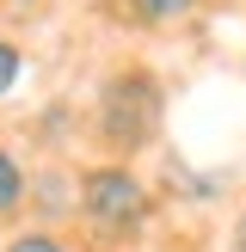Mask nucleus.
Here are the masks:
<instances>
[{
	"instance_id": "nucleus-4",
	"label": "nucleus",
	"mask_w": 246,
	"mask_h": 252,
	"mask_svg": "<svg viewBox=\"0 0 246 252\" xmlns=\"http://www.w3.org/2000/svg\"><path fill=\"white\" fill-rule=\"evenodd\" d=\"M25 191H31V179H25L19 154H12V148H0V221L25 209Z\"/></svg>"
},
{
	"instance_id": "nucleus-3",
	"label": "nucleus",
	"mask_w": 246,
	"mask_h": 252,
	"mask_svg": "<svg viewBox=\"0 0 246 252\" xmlns=\"http://www.w3.org/2000/svg\"><path fill=\"white\" fill-rule=\"evenodd\" d=\"M203 0H117V12L142 31H160V25H184Z\"/></svg>"
},
{
	"instance_id": "nucleus-6",
	"label": "nucleus",
	"mask_w": 246,
	"mask_h": 252,
	"mask_svg": "<svg viewBox=\"0 0 246 252\" xmlns=\"http://www.w3.org/2000/svg\"><path fill=\"white\" fill-rule=\"evenodd\" d=\"M19 74H25V56H19V43H6V37H0V98H6L12 86H19Z\"/></svg>"
},
{
	"instance_id": "nucleus-5",
	"label": "nucleus",
	"mask_w": 246,
	"mask_h": 252,
	"mask_svg": "<svg viewBox=\"0 0 246 252\" xmlns=\"http://www.w3.org/2000/svg\"><path fill=\"white\" fill-rule=\"evenodd\" d=\"M0 252H68V240L49 234V228H25V234H12V246H0Z\"/></svg>"
},
{
	"instance_id": "nucleus-7",
	"label": "nucleus",
	"mask_w": 246,
	"mask_h": 252,
	"mask_svg": "<svg viewBox=\"0 0 246 252\" xmlns=\"http://www.w3.org/2000/svg\"><path fill=\"white\" fill-rule=\"evenodd\" d=\"M228 252H246V209H240V221H234V234H228Z\"/></svg>"
},
{
	"instance_id": "nucleus-1",
	"label": "nucleus",
	"mask_w": 246,
	"mask_h": 252,
	"mask_svg": "<svg viewBox=\"0 0 246 252\" xmlns=\"http://www.w3.org/2000/svg\"><path fill=\"white\" fill-rule=\"evenodd\" d=\"M74 216L92 234H105V240H129L154 216V191L129 166H86L74 179Z\"/></svg>"
},
{
	"instance_id": "nucleus-2",
	"label": "nucleus",
	"mask_w": 246,
	"mask_h": 252,
	"mask_svg": "<svg viewBox=\"0 0 246 252\" xmlns=\"http://www.w3.org/2000/svg\"><path fill=\"white\" fill-rule=\"evenodd\" d=\"M160 117H166V93L148 68H123L105 80L98 93V142L111 154H135L160 135Z\"/></svg>"
}]
</instances>
